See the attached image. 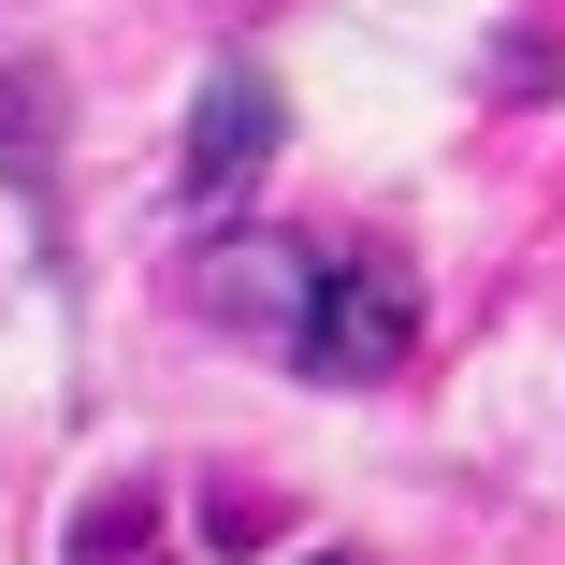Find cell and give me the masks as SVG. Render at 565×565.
<instances>
[{"label": "cell", "instance_id": "7a4b0ae2", "mask_svg": "<svg viewBox=\"0 0 565 565\" xmlns=\"http://www.w3.org/2000/svg\"><path fill=\"white\" fill-rule=\"evenodd\" d=\"M262 160H276V87L262 73H217L203 117H189V189H247Z\"/></svg>", "mask_w": 565, "mask_h": 565}, {"label": "cell", "instance_id": "6da1fadb", "mask_svg": "<svg viewBox=\"0 0 565 565\" xmlns=\"http://www.w3.org/2000/svg\"><path fill=\"white\" fill-rule=\"evenodd\" d=\"M276 333H290V363H305V377H392V363L420 349V290H406L392 247H305Z\"/></svg>", "mask_w": 565, "mask_h": 565}]
</instances>
